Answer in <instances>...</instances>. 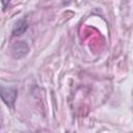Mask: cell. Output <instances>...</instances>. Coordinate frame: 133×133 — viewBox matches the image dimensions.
Returning <instances> with one entry per match:
<instances>
[{"label": "cell", "mask_w": 133, "mask_h": 133, "mask_svg": "<svg viewBox=\"0 0 133 133\" xmlns=\"http://www.w3.org/2000/svg\"><path fill=\"white\" fill-rule=\"evenodd\" d=\"M17 96H18V91L14 87H2L1 89V98L9 108L15 107Z\"/></svg>", "instance_id": "6da1fadb"}, {"label": "cell", "mask_w": 133, "mask_h": 133, "mask_svg": "<svg viewBox=\"0 0 133 133\" xmlns=\"http://www.w3.org/2000/svg\"><path fill=\"white\" fill-rule=\"evenodd\" d=\"M27 52H28V46L23 41L15 44L14 47H12V55L16 58H20V57L24 56Z\"/></svg>", "instance_id": "7a4b0ae2"}, {"label": "cell", "mask_w": 133, "mask_h": 133, "mask_svg": "<svg viewBox=\"0 0 133 133\" xmlns=\"http://www.w3.org/2000/svg\"><path fill=\"white\" fill-rule=\"evenodd\" d=\"M28 28V24L27 21L25 19H20L19 21H17V23L15 24L14 28H12V35L17 36L20 35L22 33H24Z\"/></svg>", "instance_id": "3957f363"}, {"label": "cell", "mask_w": 133, "mask_h": 133, "mask_svg": "<svg viewBox=\"0 0 133 133\" xmlns=\"http://www.w3.org/2000/svg\"><path fill=\"white\" fill-rule=\"evenodd\" d=\"M9 1H10V0H1V3H2V8H3V10H5L6 6H7V5H8V3H9Z\"/></svg>", "instance_id": "277c9868"}]
</instances>
